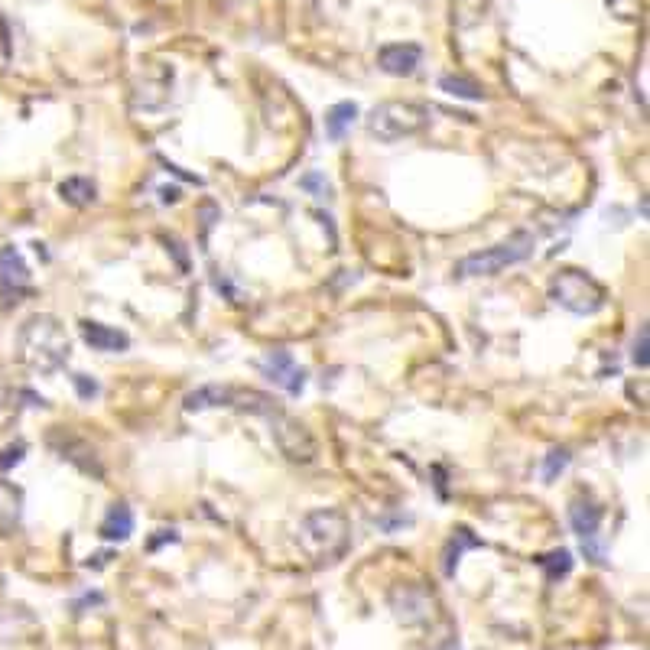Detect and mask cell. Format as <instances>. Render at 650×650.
<instances>
[{"label":"cell","instance_id":"obj_1","mask_svg":"<svg viewBox=\"0 0 650 650\" xmlns=\"http://www.w3.org/2000/svg\"><path fill=\"white\" fill-rule=\"evenodd\" d=\"M17 351L36 374H56L72 355V342L56 316H30L17 332Z\"/></svg>","mask_w":650,"mask_h":650},{"label":"cell","instance_id":"obj_2","mask_svg":"<svg viewBox=\"0 0 650 650\" xmlns=\"http://www.w3.org/2000/svg\"><path fill=\"white\" fill-rule=\"evenodd\" d=\"M348 540H351L348 517L342 511H335V507L312 511L303 517V524H299V546H303L306 556L316 559V563H329V559L342 556Z\"/></svg>","mask_w":650,"mask_h":650},{"label":"cell","instance_id":"obj_3","mask_svg":"<svg viewBox=\"0 0 650 650\" xmlns=\"http://www.w3.org/2000/svg\"><path fill=\"white\" fill-rule=\"evenodd\" d=\"M533 244L537 241H533L530 231H514L507 241L462 257L459 264H455V277H494V273H501L504 267H514L520 260H527L533 254Z\"/></svg>","mask_w":650,"mask_h":650},{"label":"cell","instance_id":"obj_4","mask_svg":"<svg viewBox=\"0 0 650 650\" xmlns=\"http://www.w3.org/2000/svg\"><path fill=\"white\" fill-rule=\"evenodd\" d=\"M550 299L572 316H595L605 306V286L585 270L566 267L550 280Z\"/></svg>","mask_w":650,"mask_h":650},{"label":"cell","instance_id":"obj_5","mask_svg":"<svg viewBox=\"0 0 650 650\" xmlns=\"http://www.w3.org/2000/svg\"><path fill=\"white\" fill-rule=\"evenodd\" d=\"M429 127V108L416 101H384L368 114L371 137L384 143H397L403 137H413Z\"/></svg>","mask_w":650,"mask_h":650},{"label":"cell","instance_id":"obj_6","mask_svg":"<svg viewBox=\"0 0 650 650\" xmlns=\"http://www.w3.org/2000/svg\"><path fill=\"white\" fill-rule=\"evenodd\" d=\"M267 423H270V433H273V442H277V449L290 462L306 465V462L316 459V439H312V433L296 420V416L283 413L280 407H273L267 413Z\"/></svg>","mask_w":650,"mask_h":650},{"label":"cell","instance_id":"obj_7","mask_svg":"<svg viewBox=\"0 0 650 650\" xmlns=\"http://www.w3.org/2000/svg\"><path fill=\"white\" fill-rule=\"evenodd\" d=\"M257 368L264 371L277 387H283L286 394H299V390L306 387V371L299 368L290 351H283V348L267 351V355L257 361Z\"/></svg>","mask_w":650,"mask_h":650},{"label":"cell","instance_id":"obj_8","mask_svg":"<svg viewBox=\"0 0 650 650\" xmlns=\"http://www.w3.org/2000/svg\"><path fill=\"white\" fill-rule=\"evenodd\" d=\"M390 608H394L397 621L403 624H423L429 615H433V598H429L420 585H403L394 595H390Z\"/></svg>","mask_w":650,"mask_h":650},{"label":"cell","instance_id":"obj_9","mask_svg":"<svg viewBox=\"0 0 650 650\" xmlns=\"http://www.w3.org/2000/svg\"><path fill=\"white\" fill-rule=\"evenodd\" d=\"M423 59V49L416 43H390L377 52V62L387 75H413Z\"/></svg>","mask_w":650,"mask_h":650},{"label":"cell","instance_id":"obj_10","mask_svg":"<svg viewBox=\"0 0 650 650\" xmlns=\"http://www.w3.org/2000/svg\"><path fill=\"white\" fill-rule=\"evenodd\" d=\"M0 286L7 293L30 290V267H26V260L17 247H0Z\"/></svg>","mask_w":650,"mask_h":650},{"label":"cell","instance_id":"obj_11","mask_svg":"<svg viewBox=\"0 0 650 650\" xmlns=\"http://www.w3.org/2000/svg\"><path fill=\"white\" fill-rule=\"evenodd\" d=\"M78 332H82L85 345H91L95 351H108V355H114V351H127L130 348V338L124 332L111 329V325H101V322L85 319L82 325H78Z\"/></svg>","mask_w":650,"mask_h":650},{"label":"cell","instance_id":"obj_12","mask_svg":"<svg viewBox=\"0 0 650 650\" xmlns=\"http://www.w3.org/2000/svg\"><path fill=\"white\" fill-rule=\"evenodd\" d=\"M569 527L579 533V540L598 537V527H602V507H598L592 498H576L569 504Z\"/></svg>","mask_w":650,"mask_h":650},{"label":"cell","instance_id":"obj_13","mask_svg":"<svg viewBox=\"0 0 650 650\" xmlns=\"http://www.w3.org/2000/svg\"><path fill=\"white\" fill-rule=\"evenodd\" d=\"M355 117H358V104L355 101L332 104V108L325 111V137H329L332 143H338L351 130V124H355Z\"/></svg>","mask_w":650,"mask_h":650},{"label":"cell","instance_id":"obj_14","mask_svg":"<svg viewBox=\"0 0 650 650\" xmlns=\"http://www.w3.org/2000/svg\"><path fill=\"white\" fill-rule=\"evenodd\" d=\"M231 394H234V387L208 384V387L192 390L182 407H186L189 413H202V410H212V407H231Z\"/></svg>","mask_w":650,"mask_h":650},{"label":"cell","instance_id":"obj_15","mask_svg":"<svg viewBox=\"0 0 650 650\" xmlns=\"http://www.w3.org/2000/svg\"><path fill=\"white\" fill-rule=\"evenodd\" d=\"M130 533H134V514H130V507L127 504H114L108 517L101 520V537L104 540H117V543H124Z\"/></svg>","mask_w":650,"mask_h":650},{"label":"cell","instance_id":"obj_16","mask_svg":"<svg viewBox=\"0 0 650 650\" xmlns=\"http://www.w3.org/2000/svg\"><path fill=\"white\" fill-rule=\"evenodd\" d=\"M59 195L69 205H75V208H85V205H91L98 199V189H95V182L91 179H85V176H72V179H65L62 186H59Z\"/></svg>","mask_w":650,"mask_h":650},{"label":"cell","instance_id":"obj_17","mask_svg":"<svg viewBox=\"0 0 650 650\" xmlns=\"http://www.w3.org/2000/svg\"><path fill=\"white\" fill-rule=\"evenodd\" d=\"M439 88L446 91V95L465 98V101H481V98H485L481 85L472 82V78H465V75H442V78H439Z\"/></svg>","mask_w":650,"mask_h":650},{"label":"cell","instance_id":"obj_18","mask_svg":"<svg viewBox=\"0 0 650 650\" xmlns=\"http://www.w3.org/2000/svg\"><path fill=\"white\" fill-rule=\"evenodd\" d=\"M20 491L10 481H0V527L10 530L20 520Z\"/></svg>","mask_w":650,"mask_h":650},{"label":"cell","instance_id":"obj_19","mask_svg":"<svg viewBox=\"0 0 650 650\" xmlns=\"http://www.w3.org/2000/svg\"><path fill=\"white\" fill-rule=\"evenodd\" d=\"M465 546H478V540L462 527V530H455V540L449 543V550H446V566H442V569H446V576H452L455 566H459V556H462Z\"/></svg>","mask_w":650,"mask_h":650},{"label":"cell","instance_id":"obj_20","mask_svg":"<svg viewBox=\"0 0 650 650\" xmlns=\"http://www.w3.org/2000/svg\"><path fill=\"white\" fill-rule=\"evenodd\" d=\"M540 566L546 569V579H550V582H556L559 576H566V572L572 569V556H569V550H556V553H546V556L540 559Z\"/></svg>","mask_w":650,"mask_h":650},{"label":"cell","instance_id":"obj_21","mask_svg":"<svg viewBox=\"0 0 650 650\" xmlns=\"http://www.w3.org/2000/svg\"><path fill=\"white\" fill-rule=\"evenodd\" d=\"M647 348H650V329H647V322L637 329V338H634V351H631V358L634 364L641 371H647V364H650V355H647Z\"/></svg>","mask_w":650,"mask_h":650},{"label":"cell","instance_id":"obj_22","mask_svg":"<svg viewBox=\"0 0 650 650\" xmlns=\"http://www.w3.org/2000/svg\"><path fill=\"white\" fill-rule=\"evenodd\" d=\"M299 186H303L306 192L316 195V199H329V195H332L329 179H325L322 173H306L303 179H299Z\"/></svg>","mask_w":650,"mask_h":650},{"label":"cell","instance_id":"obj_23","mask_svg":"<svg viewBox=\"0 0 650 650\" xmlns=\"http://www.w3.org/2000/svg\"><path fill=\"white\" fill-rule=\"evenodd\" d=\"M566 465H569V452L566 449H553L550 455H546V462H543V478L553 481Z\"/></svg>","mask_w":650,"mask_h":650},{"label":"cell","instance_id":"obj_24","mask_svg":"<svg viewBox=\"0 0 650 650\" xmlns=\"http://www.w3.org/2000/svg\"><path fill=\"white\" fill-rule=\"evenodd\" d=\"M605 4L615 10L618 17H624V20L637 17V10H641V0H605Z\"/></svg>","mask_w":650,"mask_h":650},{"label":"cell","instance_id":"obj_25","mask_svg":"<svg viewBox=\"0 0 650 650\" xmlns=\"http://www.w3.org/2000/svg\"><path fill=\"white\" fill-rule=\"evenodd\" d=\"M23 452H26V446H23V442H17V446H7L4 452H0V468H10V465H17V462L23 459Z\"/></svg>","mask_w":650,"mask_h":650},{"label":"cell","instance_id":"obj_26","mask_svg":"<svg viewBox=\"0 0 650 650\" xmlns=\"http://www.w3.org/2000/svg\"><path fill=\"white\" fill-rule=\"evenodd\" d=\"M72 381H75V387H78V394H82L85 400H91V397H98V384H95V381H88V377H85V374H75V377H72Z\"/></svg>","mask_w":650,"mask_h":650},{"label":"cell","instance_id":"obj_27","mask_svg":"<svg viewBox=\"0 0 650 650\" xmlns=\"http://www.w3.org/2000/svg\"><path fill=\"white\" fill-rule=\"evenodd\" d=\"M4 407H7V390L0 387V410H4Z\"/></svg>","mask_w":650,"mask_h":650}]
</instances>
